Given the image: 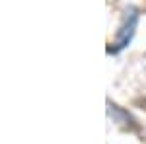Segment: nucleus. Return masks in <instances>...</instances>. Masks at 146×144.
Listing matches in <instances>:
<instances>
[{"label":"nucleus","instance_id":"nucleus-1","mask_svg":"<svg viewBox=\"0 0 146 144\" xmlns=\"http://www.w3.org/2000/svg\"><path fill=\"white\" fill-rule=\"evenodd\" d=\"M136 23H138V10L135 6H129L127 8V14H125V22L117 33V43L115 47H107V55H117L121 53L127 45L133 41L135 37V31H136Z\"/></svg>","mask_w":146,"mask_h":144}]
</instances>
